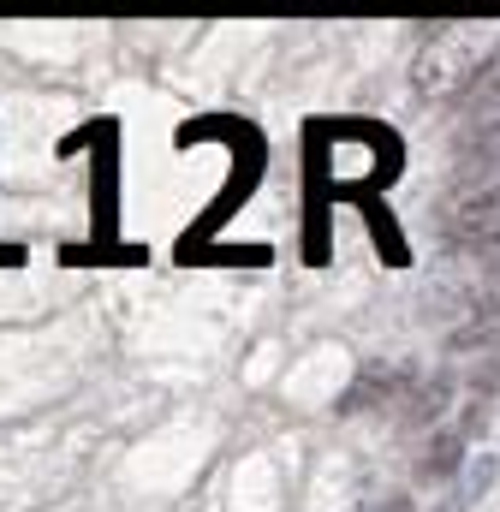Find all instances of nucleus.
Returning a JSON list of instances; mask_svg holds the SVG:
<instances>
[{
  "instance_id": "nucleus-1",
  "label": "nucleus",
  "mask_w": 500,
  "mask_h": 512,
  "mask_svg": "<svg viewBox=\"0 0 500 512\" xmlns=\"http://www.w3.org/2000/svg\"><path fill=\"white\" fill-rule=\"evenodd\" d=\"M495 54L500 42L483 24H435L411 54V90L423 102H465Z\"/></svg>"
},
{
  "instance_id": "nucleus-2",
  "label": "nucleus",
  "mask_w": 500,
  "mask_h": 512,
  "mask_svg": "<svg viewBox=\"0 0 500 512\" xmlns=\"http://www.w3.org/2000/svg\"><path fill=\"white\" fill-rule=\"evenodd\" d=\"M459 120H465L459 143H477V137L500 131V54L489 60V72H483V78L471 84V96L459 102Z\"/></svg>"
},
{
  "instance_id": "nucleus-3",
  "label": "nucleus",
  "mask_w": 500,
  "mask_h": 512,
  "mask_svg": "<svg viewBox=\"0 0 500 512\" xmlns=\"http://www.w3.org/2000/svg\"><path fill=\"white\" fill-rule=\"evenodd\" d=\"M405 387H411V370L405 364H370L352 393L340 399V411H370V405H405Z\"/></svg>"
},
{
  "instance_id": "nucleus-4",
  "label": "nucleus",
  "mask_w": 500,
  "mask_h": 512,
  "mask_svg": "<svg viewBox=\"0 0 500 512\" xmlns=\"http://www.w3.org/2000/svg\"><path fill=\"white\" fill-rule=\"evenodd\" d=\"M453 471H459V435H453V429H441V435L423 447L417 477H423V483H441V477H453Z\"/></svg>"
},
{
  "instance_id": "nucleus-5",
  "label": "nucleus",
  "mask_w": 500,
  "mask_h": 512,
  "mask_svg": "<svg viewBox=\"0 0 500 512\" xmlns=\"http://www.w3.org/2000/svg\"><path fill=\"white\" fill-rule=\"evenodd\" d=\"M447 399H453V382H447V376H435V382H423L411 399H405V405H411L405 417H411V423H435V417L447 411Z\"/></svg>"
},
{
  "instance_id": "nucleus-6",
  "label": "nucleus",
  "mask_w": 500,
  "mask_h": 512,
  "mask_svg": "<svg viewBox=\"0 0 500 512\" xmlns=\"http://www.w3.org/2000/svg\"><path fill=\"white\" fill-rule=\"evenodd\" d=\"M459 155H465L471 179H483V173H500V131L477 137V143H459Z\"/></svg>"
},
{
  "instance_id": "nucleus-7",
  "label": "nucleus",
  "mask_w": 500,
  "mask_h": 512,
  "mask_svg": "<svg viewBox=\"0 0 500 512\" xmlns=\"http://www.w3.org/2000/svg\"><path fill=\"white\" fill-rule=\"evenodd\" d=\"M370 512H411V501H405V495H387V501H381V507H370Z\"/></svg>"
}]
</instances>
